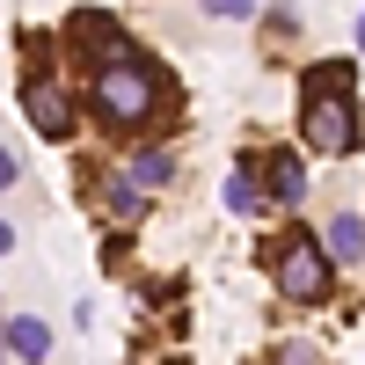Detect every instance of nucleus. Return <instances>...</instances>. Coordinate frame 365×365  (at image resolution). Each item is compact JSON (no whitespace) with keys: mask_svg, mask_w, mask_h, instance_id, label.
<instances>
[{"mask_svg":"<svg viewBox=\"0 0 365 365\" xmlns=\"http://www.w3.org/2000/svg\"><path fill=\"white\" fill-rule=\"evenodd\" d=\"M344 81H351L344 66L307 81V146H314V154H351V146H358V117L344 103Z\"/></svg>","mask_w":365,"mask_h":365,"instance_id":"nucleus-1","label":"nucleus"},{"mask_svg":"<svg viewBox=\"0 0 365 365\" xmlns=\"http://www.w3.org/2000/svg\"><path fill=\"white\" fill-rule=\"evenodd\" d=\"M161 103L154 73L139 66V58H110V66H96V110L110 117V125H146Z\"/></svg>","mask_w":365,"mask_h":365,"instance_id":"nucleus-2","label":"nucleus"},{"mask_svg":"<svg viewBox=\"0 0 365 365\" xmlns=\"http://www.w3.org/2000/svg\"><path fill=\"white\" fill-rule=\"evenodd\" d=\"M278 292H285V299H299V307L329 299V256H322V241L292 234L285 249H278Z\"/></svg>","mask_w":365,"mask_h":365,"instance_id":"nucleus-3","label":"nucleus"},{"mask_svg":"<svg viewBox=\"0 0 365 365\" xmlns=\"http://www.w3.org/2000/svg\"><path fill=\"white\" fill-rule=\"evenodd\" d=\"M22 110H29V125L51 132V139L73 132V103H66V88H58V81H29V88H22Z\"/></svg>","mask_w":365,"mask_h":365,"instance_id":"nucleus-4","label":"nucleus"},{"mask_svg":"<svg viewBox=\"0 0 365 365\" xmlns=\"http://www.w3.org/2000/svg\"><path fill=\"white\" fill-rule=\"evenodd\" d=\"M322 256L329 263H365V220H358V212H336V220H329V234H322Z\"/></svg>","mask_w":365,"mask_h":365,"instance_id":"nucleus-5","label":"nucleus"},{"mask_svg":"<svg viewBox=\"0 0 365 365\" xmlns=\"http://www.w3.org/2000/svg\"><path fill=\"white\" fill-rule=\"evenodd\" d=\"M263 175H270V197H278V205H292L299 190H307V175H299V161H292V154H270V161H263Z\"/></svg>","mask_w":365,"mask_h":365,"instance_id":"nucleus-6","label":"nucleus"},{"mask_svg":"<svg viewBox=\"0 0 365 365\" xmlns=\"http://www.w3.org/2000/svg\"><path fill=\"white\" fill-rule=\"evenodd\" d=\"M8 344H15V358H44V351H51V329H44L37 314H15V322H8Z\"/></svg>","mask_w":365,"mask_h":365,"instance_id":"nucleus-7","label":"nucleus"},{"mask_svg":"<svg viewBox=\"0 0 365 365\" xmlns=\"http://www.w3.org/2000/svg\"><path fill=\"white\" fill-rule=\"evenodd\" d=\"M168 175H175V161H168V154H139V161L125 168V182H132V190H139V197H146V190H161V182H168Z\"/></svg>","mask_w":365,"mask_h":365,"instance_id":"nucleus-8","label":"nucleus"},{"mask_svg":"<svg viewBox=\"0 0 365 365\" xmlns=\"http://www.w3.org/2000/svg\"><path fill=\"white\" fill-rule=\"evenodd\" d=\"M227 205H234V212H256V205H263V190H256V175H249V168H234V175H227Z\"/></svg>","mask_w":365,"mask_h":365,"instance_id":"nucleus-9","label":"nucleus"},{"mask_svg":"<svg viewBox=\"0 0 365 365\" xmlns=\"http://www.w3.org/2000/svg\"><path fill=\"white\" fill-rule=\"evenodd\" d=\"M278 365H314V344H285V351H278Z\"/></svg>","mask_w":365,"mask_h":365,"instance_id":"nucleus-10","label":"nucleus"},{"mask_svg":"<svg viewBox=\"0 0 365 365\" xmlns=\"http://www.w3.org/2000/svg\"><path fill=\"white\" fill-rule=\"evenodd\" d=\"M8 182H15V154H8V146H0V190H8Z\"/></svg>","mask_w":365,"mask_h":365,"instance_id":"nucleus-11","label":"nucleus"},{"mask_svg":"<svg viewBox=\"0 0 365 365\" xmlns=\"http://www.w3.org/2000/svg\"><path fill=\"white\" fill-rule=\"evenodd\" d=\"M8 249H15V227H0V256H8Z\"/></svg>","mask_w":365,"mask_h":365,"instance_id":"nucleus-12","label":"nucleus"},{"mask_svg":"<svg viewBox=\"0 0 365 365\" xmlns=\"http://www.w3.org/2000/svg\"><path fill=\"white\" fill-rule=\"evenodd\" d=\"M358 37H365V22H358Z\"/></svg>","mask_w":365,"mask_h":365,"instance_id":"nucleus-13","label":"nucleus"}]
</instances>
